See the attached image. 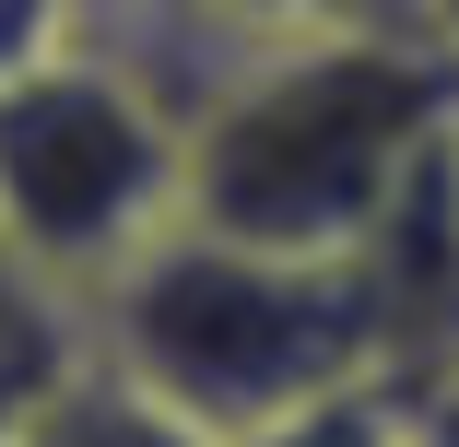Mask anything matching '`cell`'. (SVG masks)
<instances>
[{"instance_id": "6da1fadb", "label": "cell", "mask_w": 459, "mask_h": 447, "mask_svg": "<svg viewBox=\"0 0 459 447\" xmlns=\"http://www.w3.org/2000/svg\"><path fill=\"white\" fill-rule=\"evenodd\" d=\"M459 130V47L424 24H342L236 59L189 118V212L247 247L365 259L401 189Z\"/></svg>"}, {"instance_id": "7a4b0ae2", "label": "cell", "mask_w": 459, "mask_h": 447, "mask_svg": "<svg viewBox=\"0 0 459 447\" xmlns=\"http://www.w3.org/2000/svg\"><path fill=\"white\" fill-rule=\"evenodd\" d=\"M82 318H95V353L118 377L212 424L224 447L307 400L401 377V318L365 259H295V247H247L212 224H165Z\"/></svg>"}, {"instance_id": "3957f363", "label": "cell", "mask_w": 459, "mask_h": 447, "mask_svg": "<svg viewBox=\"0 0 459 447\" xmlns=\"http://www.w3.org/2000/svg\"><path fill=\"white\" fill-rule=\"evenodd\" d=\"M189 212V118L107 47L71 36L0 82V247L95 306L130 259Z\"/></svg>"}, {"instance_id": "277c9868", "label": "cell", "mask_w": 459, "mask_h": 447, "mask_svg": "<svg viewBox=\"0 0 459 447\" xmlns=\"http://www.w3.org/2000/svg\"><path fill=\"white\" fill-rule=\"evenodd\" d=\"M342 24H412V0H95L82 36H107L177 118H201V95L295 36H342Z\"/></svg>"}, {"instance_id": "5b68a950", "label": "cell", "mask_w": 459, "mask_h": 447, "mask_svg": "<svg viewBox=\"0 0 459 447\" xmlns=\"http://www.w3.org/2000/svg\"><path fill=\"white\" fill-rule=\"evenodd\" d=\"M95 353V318H82V295H59L36 259L0 247V447L24 435V412Z\"/></svg>"}, {"instance_id": "8992f818", "label": "cell", "mask_w": 459, "mask_h": 447, "mask_svg": "<svg viewBox=\"0 0 459 447\" xmlns=\"http://www.w3.org/2000/svg\"><path fill=\"white\" fill-rule=\"evenodd\" d=\"M13 447H224L212 424H189L177 400H153L142 377H118L107 353H82V365L24 412V435Z\"/></svg>"}, {"instance_id": "52a82bcc", "label": "cell", "mask_w": 459, "mask_h": 447, "mask_svg": "<svg viewBox=\"0 0 459 447\" xmlns=\"http://www.w3.org/2000/svg\"><path fill=\"white\" fill-rule=\"evenodd\" d=\"M236 447H412V412H401V377H377V389H342V400H307L283 424H259Z\"/></svg>"}, {"instance_id": "ba28073f", "label": "cell", "mask_w": 459, "mask_h": 447, "mask_svg": "<svg viewBox=\"0 0 459 447\" xmlns=\"http://www.w3.org/2000/svg\"><path fill=\"white\" fill-rule=\"evenodd\" d=\"M82 13H95V0H0V82H24L36 59H59L82 36Z\"/></svg>"}, {"instance_id": "9c48e42d", "label": "cell", "mask_w": 459, "mask_h": 447, "mask_svg": "<svg viewBox=\"0 0 459 447\" xmlns=\"http://www.w3.org/2000/svg\"><path fill=\"white\" fill-rule=\"evenodd\" d=\"M412 24H424V36H447V47H459V0H412Z\"/></svg>"}]
</instances>
